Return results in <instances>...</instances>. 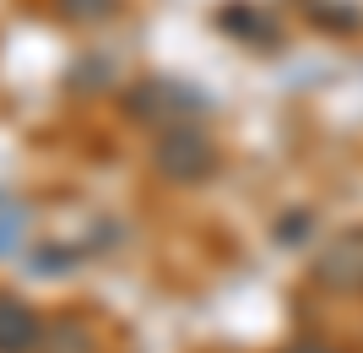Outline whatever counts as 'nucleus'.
Wrapping results in <instances>:
<instances>
[{"instance_id": "1", "label": "nucleus", "mask_w": 363, "mask_h": 353, "mask_svg": "<svg viewBox=\"0 0 363 353\" xmlns=\"http://www.w3.org/2000/svg\"><path fill=\"white\" fill-rule=\"evenodd\" d=\"M33 342V321H28V310H16L0 299V353H22Z\"/></svg>"}]
</instances>
